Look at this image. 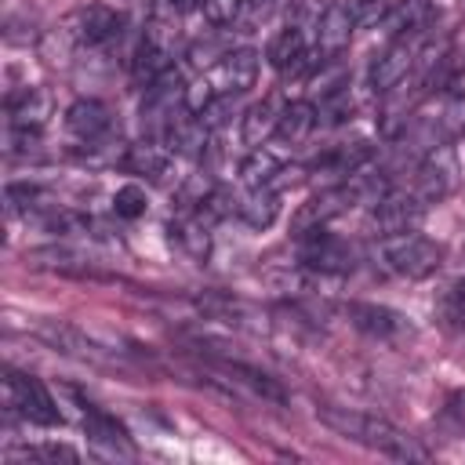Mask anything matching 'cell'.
<instances>
[{"mask_svg": "<svg viewBox=\"0 0 465 465\" xmlns=\"http://www.w3.org/2000/svg\"><path fill=\"white\" fill-rule=\"evenodd\" d=\"M200 15L207 25H232L240 15V0H200Z\"/></svg>", "mask_w": 465, "mask_h": 465, "instance_id": "8d00e7d4", "label": "cell"}, {"mask_svg": "<svg viewBox=\"0 0 465 465\" xmlns=\"http://www.w3.org/2000/svg\"><path fill=\"white\" fill-rule=\"evenodd\" d=\"M4 207H7V214H29V211L47 207V193L33 182H11V185H4Z\"/></svg>", "mask_w": 465, "mask_h": 465, "instance_id": "d6a6232c", "label": "cell"}, {"mask_svg": "<svg viewBox=\"0 0 465 465\" xmlns=\"http://www.w3.org/2000/svg\"><path fill=\"white\" fill-rule=\"evenodd\" d=\"M4 461L7 465H15V461H40V465L65 461V465H73V461H80V454L69 443H29V447H7L4 450Z\"/></svg>", "mask_w": 465, "mask_h": 465, "instance_id": "f546056e", "label": "cell"}, {"mask_svg": "<svg viewBox=\"0 0 465 465\" xmlns=\"http://www.w3.org/2000/svg\"><path fill=\"white\" fill-rule=\"evenodd\" d=\"M167 69H174V62H171V47H167V44H156V40H145V36H142V47H138V54H134V65H131L134 80L149 87V84H153V80H160Z\"/></svg>", "mask_w": 465, "mask_h": 465, "instance_id": "484cf974", "label": "cell"}, {"mask_svg": "<svg viewBox=\"0 0 465 465\" xmlns=\"http://www.w3.org/2000/svg\"><path fill=\"white\" fill-rule=\"evenodd\" d=\"M33 334L40 341H47L54 352H65V356L84 360V363H94V367H120L124 363L113 349L98 345L94 338H87L80 327H73L65 320H33Z\"/></svg>", "mask_w": 465, "mask_h": 465, "instance_id": "277c9868", "label": "cell"}, {"mask_svg": "<svg viewBox=\"0 0 465 465\" xmlns=\"http://www.w3.org/2000/svg\"><path fill=\"white\" fill-rule=\"evenodd\" d=\"M51 109H54V98H51V91H44V87H22V91L7 94L11 127H33V131H40V127L47 124Z\"/></svg>", "mask_w": 465, "mask_h": 465, "instance_id": "d6986e66", "label": "cell"}, {"mask_svg": "<svg viewBox=\"0 0 465 465\" xmlns=\"http://www.w3.org/2000/svg\"><path fill=\"white\" fill-rule=\"evenodd\" d=\"M356 203H360V196H356L352 182L327 185V189H320L316 196H309V200L294 211L291 229H294V236H305V232H312V229H323L331 218L345 214V211H349V207H356Z\"/></svg>", "mask_w": 465, "mask_h": 465, "instance_id": "52a82bcc", "label": "cell"}, {"mask_svg": "<svg viewBox=\"0 0 465 465\" xmlns=\"http://www.w3.org/2000/svg\"><path fill=\"white\" fill-rule=\"evenodd\" d=\"M65 127L80 142H98V138L113 134V109L98 98H76L65 109Z\"/></svg>", "mask_w": 465, "mask_h": 465, "instance_id": "9a60e30c", "label": "cell"}, {"mask_svg": "<svg viewBox=\"0 0 465 465\" xmlns=\"http://www.w3.org/2000/svg\"><path fill=\"white\" fill-rule=\"evenodd\" d=\"M269 62L280 69V73H302L305 62H309V47H305V33L298 25H287L272 36L269 44Z\"/></svg>", "mask_w": 465, "mask_h": 465, "instance_id": "44dd1931", "label": "cell"}, {"mask_svg": "<svg viewBox=\"0 0 465 465\" xmlns=\"http://www.w3.org/2000/svg\"><path fill=\"white\" fill-rule=\"evenodd\" d=\"M320 124V113H316V105L312 102H305V98H298V102H287L283 109H280V124H276V134L283 138V142H305L309 134H312V127Z\"/></svg>", "mask_w": 465, "mask_h": 465, "instance_id": "cb8c5ba5", "label": "cell"}, {"mask_svg": "<svg viewBox=\"0 0 465 465\" xmlns=\"http://www.w3.org/2000/svg\"><path fill=\"white\" fill-rule=\"evenodd\" d=\"M124 29V15L105 7V4H87V7H76L65 22V36L76 44V47H102L109 40H116Z\"/></svg>", "mask_w": 465, "mask_h": 465, "instance_id": "ba28073f", "label": "cell"}, {"mask_svg": "<svg viewBox=\"0 0 465 465\" xmlns=\"http://www.w3.org/2000/svg\"><path fill=\"white\" fill-rule=\"evenodd\" d=\"M145 207H149L145 189L134 185V182H131V185H120L116 196H113V211H116V218H142Z\"/></svg>", "mask_w": 465, "mask_h": 465, "instance_id": "836d02e7", "label": "cell"}, {"mask_svg": "<svg viewBox=\"0 0 465 465\" xmlns=\"http://www.w3.org/2000/svg\"><path fill=\"white\" fill-rule=\"evenodd\" d=\"M436 316L443 327L461 331L465 327V280H450L436 298Z\"/></svg>", "mask_w": 465, "mask_h": 465, "instance_id": "1f68e13d", "label": "cell"}, {"mask_svg": "<svg viewBox=\"0 0 465 465\" xmlns=\"http://www.w3.org/2000/svg\"><path fill=\"white\" fill-rule=\"evenodd\" d=\"M4 411L7 414H18L22 421H33V425H62V411L54 403V396L47 392V385L33 374H22V371H4Z\"/></svg>", "mask_w": 465, "mask_h": 465, "instance_id": "3957f363", "label": "cell"}, {"mask_svg": "<svg viewBox=\"0 0 465 465\" xmlns=\"http://www.w3.org/2000/svg\"><path fill=\"white\" fill-rule=\"evenodd\" d=\"M251 229H269L272 222H276V214H280V200H276V193L269 189V185H258V189H251L243 200H240V211H236Z\"/></svg>", "mask_w": 465, "mask_h": 465, "instance_id": "83f0119b", "label": "cell"}, {"mask_svg": "<svg viewBox=\"0 0 465 465\" xmlns=\"http://www.w3.org/2000/svg\"><path fill=\"white\" fill-rule=\"evenodd\" d=\"M174 236H178V243L185 247L189 258L203 262V258L211 254V232H207L203 211H189V214H182V218L174 222Z\"/></svg>", "mask_w": 465, "mask_h": 465, "instance_id": "f1b7e54d", "label": "cell"}, {"mask_svg": "<svg viewBox=\"0 0 465 465\" xmlns=\"http://www.w3.org/2000/svg\"><path fill=\"white\" fill-rule=\"evenodd\" d=\"M367 163H371V145H367V142H352V145H334V149L320 153V156L312 160V174H323V178H331L334 185H341V182H349L352 174H360Z\"/></svg>", "mask_w": 465, "mask_h": 465, "instance_id": "2e32d148", "label": "cell"}, {"mask_svg": "<svg viewBox=\"0 0 465 465\" xmlns=\"http://www.w3.org/2000/svg\"><path fill=\"white\" fill-rule=\"evenodd\" d=\"M182 98H185V84H182V73L178 69H167L160 80H153L145 87V98H142V124H171L174 120V109H182Z\"/></svg>", "mask_w": 465, "mask_h": 465, "instance_id": "5bb4252c", "label": "cell"}, {"mask_svg": "<svg viewBox=\"0 0 465 465\" xmlns=\"http://www.w3.org/2000/svg\"><path fill=\"white\" fill-rule=\"evenodd\" d=\"M429 18H432V4L429 0H396L385 11L381 29L392 33V36H414L418 29H425Z\"/></svg>", "mask_w": 465, "mask_h": 465, "instance_id": "7402d4cb", "label": "cell"}, {"mask_svg": "<svg viewBox=\"0 0 465 465\" xmlns=\"http://www.w3.org/2000/svg\"><path fill=\"white\" fill-rule=\"evenodd\" d=\"M269 4H272V0H251V7H254V11H258V7H262V11H265V7H269Z\"/></svg>", "mask_w": 465, "mask_h": 465, "instance_id": "f35d334b", "label": "cell"}, {"mask_svg": "<svg viewBox=\"0 0 465 465\" xmlns=\"http://www.w3.org/2000/svg\"><path fill=\"white\" fill-rule=\"evenodd\" d=\"M458 174H461V167H458L454 149H450V145H432V149L421 156V163H418L414 193L425 200V207H429V203H440V200H447V196L458 189Z\"/></svg>", "mask_w": 465, "mask_h": 465, "instance_id": "8992f818", "label": "cell"}, {"mask_svg": "<svg viewBox=\"0 0 465 465\" xmlns=\"http://www.w3.org/2000/svg\"><path fill=\"white\" fill-rule=\"evenodd\" d=\"M352 29H356V15L349 4H331L320 22H316V58L320 62H334L349 40H352Z\"/></svg>", "mask_w": 465, "mask_h": 465, "instance_id": "4fadbf2b", "label": "cell"}, {"mask_svg": "<svg viewBox=\"0 0 465 465\" xmlns=\"http://www.w3.org/2000/svg\"><path fill=\"white\" fill-rule=\"evenodd\" d=\"M276 174H283V156H280L276 149H269V142H265V145H258V149H251V153H247V160L240 163V178H243L251 189L269 185Z\"/></svg>", "mask_w": 465, "mask_h": 465, "instance_id": "4316f807", "label": "cell"}, {"mask_svg": "<svg viewBox=\"0 0 465 465\" xmlns=\"http://www.w3.org/2000/svg\"><path fill=\"white\" fill-rule=\"evenodd\" d=\"M316 113H320V120H327V124H341L345 116H352V98H349V87H341V91H334V94L320 98Z\"/></svg>", "mask_w": 465, "mask_h": 465, "instance_id": "d590c367", "label": "cell"}, {"mask_svg": "<svg viewBox=\"0 0 465 465\" xmlns=\"http://www.w3.org/2000/svg\"><path fill=\"white\" fill-rule=\"evenodd\" d=\"M33 269H51V272H73V276H91V265L80 251L73 247H36L25 254Z\"/></svg>", "mask_w": 465, "mask_h": 465, "instance_id": "d4e9b609", "label": "cell"}, {"mask_svg": "<svg viewBox=\"0 0 465 465\" xmlns=\"http://www.w3.org/2000/svg\"><path fill=\"white\" fill-rule=\"evenodd\" d=\"M218 367L229 374V381H240L247 385L254 396H262L265 403H287V389L280 385V378H272L269 371L247 363V360H229V356H218Z\"/></svg>", "mask_w": 465, "mask_h": 465, "instance_id": "e0dca14e", "label": "cell"}, {"mask_svg": "<svg viewBox=\"0 0 465 465\" xmlns=\"http://www.w3.org/2000/svg\"><path fill=\"white\" fill-rule=\"evenodd\" d=\"M218 98V91H214V84H211V76H200V80H193V84H185V98H182V109L185 113H193V116H200L211 102Z\"/></svg>", "mask_w": 465, "mask_h": 465, "instance_id": "e575fe53", "label": "cell"}, {"mask_svg": "<svg viewBox=\"0 0 465 465\" xmlns=\"http://www.w3.org/2000/svg\"><path fill=\"white\" fill-rule=\"evenodd\" d=\"M84 432H87L91 443H98V447H105V450H113V454H124V458L134 454V443H131L127 429H124L113 414H105L102 407L84 403Z\"/></svg>", "mask_w": 465, "mask_h": 465, "instance_id": "ac0fdd59", "label": "cell"}, {"mask_svg": "<svg viewBox=\"0 0 465 465\" xmlns=\"http://www.w3.org/2000/svg\"><path fill=\"white\" fill-rule=\"evenodd\" d=\"M316 418L334 429L338 436L367 447V450H378L385 458H396V461H429V450L407 436L403 429H396L392 421L378 418V414H363V411H349V407H334V403H320L316 407Z\"/></svg>", "mask_w": 465, "mask_h": 465, "instance_id": "6da1fadb", "label": "cell"}, {"mask_svg": "<svg viewBox=\"0 0 465 465\" xmlns=\"http://www.w3.org/2000/svg\"><path fill=\"white\" fill-rule=\"evenodd\" d=\"M276 124H280V109H276L269 98H262V102L251 105L247 116H243V142H247L251 149L265 145V142L276 134Z\"/></svg>", "mask_w": 465, "mask_h": 465, "instance_id": "4dcf8cb0", "label": "cell"}, {"mask_svg": "<svg viewBox=\"0 0 465 465\" xmlns=\"http://www.w3.org/2000/svg\"><path fill=\"white\" fill-rule=\"evenodd\" d=\"M207 76L218 94H240V91L254 87V80H258V51H251V47L225 51Z\"/></svg>", "mask_w": 465, "mask_h": 465, "instance_id": "7c38bea8", "label": "cell"}, {"mask_svg": "<svg viewBox=\"0 0 465 465\" xmlns=\"http://www.w3.org/2000/svg\"><path fill=\"white\" fill-rule=\"evenodd\" d=\"M374 254L389 272L407 276V280H421V276L436 272L443 262V247L432 243L429 236H421L418 229L400 232V236H381V247Z\"/></svg>", "mask_w": 465, "mask_h": 465, "instance_id": "7a4b0ae2", "label": "cell"}, {"mask_svg": "<svg viewBox=\"0 0 465 465\" xmlns=\"http://www.w3.org/2000/svg\"><path fill=\"white\" fill-rule=\"evenodd\" d=\"M167 160H171V149L167 142H156V138H142L124 153V167L145 178H160L167 171Z\"/></svg>", "mask_w": 465, "mask_h": 465, "instance_id": "603a6c76", "label": "cell"}, {"mask_svg": "<svg viewBox=\"0 0 465 465\" xmlns=\"http://www.w3.org/2000/svg\"><path fill=\"white\" fill-rule=\"evenodd\" d=\"M447 120H450L454 131H465V98H458V102L447 109Z\"/></svg>", "mask_w": 465, "mask_h": 465, "instance_id": "74e56055", "label": "cell"}, {"mask_svg": "<svg viewBox=\"0 0 465 465\" xmlns=\"http://www.w3.org/2000/svg\"><path fill=\"white\" fill-rule=\"evenodd\" d=\"M345 316H349V323L360 334H367L374 341H403V338H411V320L403 312L389 309V305H378V302H349L345 305Z\"/></svg>", "mask_w": 465, "mask_h": 465, "instance_id": "30bf717a", "label": "cell"}, {"mask_svg": "<svg viewBox=\"0 0 465 465\" xmlns=\"http://www.w3.org/2000/svg\"><path fill=\"white\" fill-rule=\"evenodd\" d=\"M298 262H302V269H312L323 276H341V272L356 269L360 254L349 240H341L327 229H312V232L298 236Z\"/></svg>", "mask_w": 465, "mask_h": 465, "instance_id": "5b68a950", "label": "cell"}, {"mask_svg": "<svg viewBox=\"0 0 465 465\" xmlns=\"http://www.w3.org/2000/svg\"><path fill=\"white\" fill-rule=\"evenodd\" d=\"M418 54H421V51H418L414 40L396 36V40L374 58V65H371V87H374L378 94H389L392 87H400V84L407 80V73L414 69Z\"/></svg>", "mask_w": 465, "mask_h": 465, "instance_id": "8fae6325", "label": "cell"}, {"mask_svg": "<svg viewBox=\"0 0 465 465\" xmlns=\"http://www.w3.org/2000/svg\"><path fill=\"white\" fill-rule=\"evenodd\" d=\"M421 218H425V200L418 193H385L378 203H371V229L378 236L414 232Z\"/></svg>", "mask_w": 465, "mask_h": 465, "instance_id": "9c48e42d", "label": "cell"}, {"mask_svg": "<svg viewBox=\"0 0 465 465\" xmlns=\"http://www.w3.org/2000/svg\"><path fill=\"white\" fill-rule=\"evenodd\" d=\"M163 142L178 156H200L207 149V142H211V127L200 116H193V113L182 109V116L163 127Z\"/></svg>", "mask_w": 465, "mask_h": 465, "instance_id": "ffe728a7", "label": "cell"}]
</instances>
